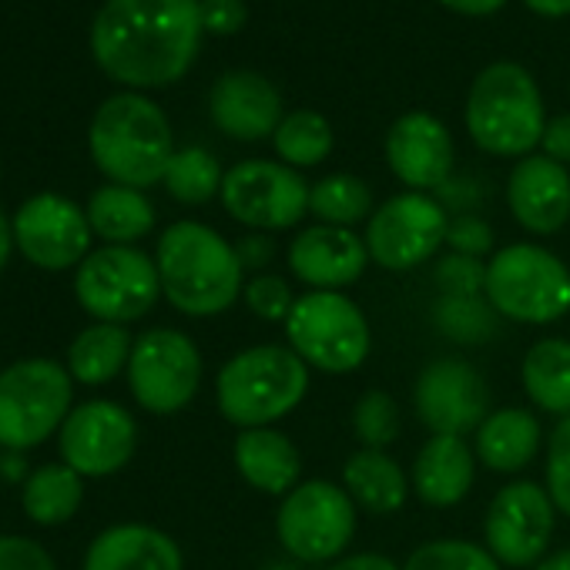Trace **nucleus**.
Returning a JSON list of instances; mask_svg holds the SVG:
<instances>
[{
	"label": "nucleus",
	"instance_id": "1",
	"mask_svg": "<svg viewBox=\"0 0 570 570\" xmlns=\"http://www.w3.org/2000/svg\"><path fill=\"white\" fill-rule=\"evenodd\" d=\"M198 38V0H108L91 28V51L115 81L161 88L191 68Z\"/></svg>",
	"mask_w": 570,
	"mask_h": 570
},
{
	"label": "nucleus",
	"instance_id": "2",
	"mask_svg": "<svg viewBox=\"0 0 570 570\" xmlns=\"http://www.w3.org/2000/svg\"><path fill=\"white\" fill-rule=\"evenodd\" d=\"M161 296L185 316L208 320L242 299L245 272L235 245L202 222H175L155 252Z\"/></svg>",
	"mask_w": 570,
	"mask_h": 570
},
{
	"label": "nucleus",
	"instance_id": "3",
	"mask_svg": "<svg viewBox=\"0 0 570 570\" xmlns=\"http://www.w3.org/2000/svg\"><path fill=\"white\" fill-rule=\"evenodd\" d=\"M309 393V366L278 343L235 353L215 380L218 413L238 430L272 426Z\"/></svg>",
	"mask_w": 570,
	"mask_h": 570
},
{
	"label": "nucleus",
	"instance_id": "4",
	"mask_svg": "<svg viewBox=\"0 0 570 570\" xmlns=\"http://www.w3.org/2000/svg\"><path fill=\"white\" fill-rule=\"evenodd\" d=\"M95 165L128 188H148L165 181L168 161L175 155L171 128L165 111L141 95L108 98L88 131Z\"/></svg>",
	"mask_w": 570,
	"mask_h": 570
},
{
	"label": "nucleus",
	"instance_id": "5",
	"mask_svg": "<svg viewBox=\"0 0 570 570\" xmlns=\"http://www.w3.org/2000/svg\"><path fill=\"white\" fill-rule=\"evenodd\" d=\"M466 128L476 148L497 158H527L547 128L537 81L513 61L483 68L466 98Z\"/></svg>",
	"mask_w": 570,
	"mask_h": 570
},
{
	"label": "nucleus",
	"instance_id": "6",
	"mask_svg": "<svg viewBox=\"0 0 570 570\" xmlns=\"http://www.w3.org/2000/svg\"><path fill=\"white\" fill-rule=\"evenodd\" d=\"M487 303L500 320L547 326L570 313V268L533 242H513L487 262Z\"/></svg>",
	"mask_w": 570,
	"mask_h": 570
},
{
	"label": "nucleus",
	"instance_id": "7",
	"mask_svg": "<svg viewBox=\"0 0 570 570\" xmlns=\"http://www.w3.org/2000/svg\"><path fill=\"white\" fill-rule=\"evenodd\" d=\"M285 340L309 370H323L330 376L360 370L373 346L370 320L343 293L299 296L285 320Z\"/></svg>",
	"mask_w": 570,
	"mask_h": 570
},
{
	"label": "nucleus",
	"instance_id": "8",
	"mask_svg": "<svg viewBox=\"0 0 570 570\" xmlns=\"http://www.w3.org/2000/svg\"><path fill=\"white\" fill-rule=\"evenodd\" d=\"M71 380L55 360H21L0 373V446L31 450L58 433L75 403Z\"/></svg>",
	"mask_w": 570,
	"mask_h": 570
},
{
	"label": "nucleus",
	"instance_id": "9",
	"mask_svg": "<svg viewBox=\"0 0 570 570\" xmlns=\"http://www.w3.org/2000/svg\"><path fill=\"white\" fill-rule=\"evenodd\" d=\"M75 296L98 323H135L148 316L161 296L158 265L135 245H105L78 265Z\"/></svg>",
	"mask_w": 570,
	"mask_h": 570
},
{
	"label": "nucleus",
	"instance_id": "10",
	"mask_svg": "<svg viewBox=\"0 0 570 570\" xmlns=\"http://www.w3.org/2000/svg\"><path fill=\"white\" fill-rule=\"evenodd\" d=\"M275 533L293 560L333 563L356 533V503L340 483L306 480L282 497Z\"/></svg>",
	"mask_w": 570,
	"mask_h": 570
},
{
	"label": "nucleus",
	"instance_id": "11",
	"mask_svg": "<svg viewBox=\"0 0 570 570\" xmlns=\"http://www.w3.org/2000/svg\"><path fill=\"white\" fill-rule=\"evenodd\" d=\"M128 386L141 410L155 416L181 413L202 386V353L178 330H148L135 340Z\"/></svg>",
	"mask_w": 570,
	"mask_h": 570
},
{
	"label": "nucleus",
	"instance_id": "12",
	"mask_svg": "<svg viewBox=\"0 0 570 570\" xmlns=\"http://www.w3.org/2000/svg\"><path fill=\"white\" fill-rule=\"evenodd\" d=\"M225 212L255 232H285L309 212V185L289 165L248 158L222 178Z\"/></svg>",
	"mask_w": 570,
	"mask_h": 570
},
{
	"label": "nucleus",
	"instance_id": "13",
	"mask_svg": "<svg viewBox=\"0 0 570 570\" xmlns=\"http://www.w3.org/2000/svg\"><path fill=\"white\" fill-rule=\"evenodd\" d=\"M450 215L426 191H403L383 202L366 222L370 262L390 272H410L446 245Z\"/></svg>",
	"mask_w": 570,
	"mask_h": 570
},
{
	"label": "nucleus",
	"instance_id": "14",
	"mask_svg": "<svg viewBox=\"0 0 570 570\" xmlns=\"http://www.w3.org/2000/svg\"><path fill=\"white\" fill-rule=\"evenodd\" d=\"M553 523L557 507L547 487L533 480H513L490 500L483 517V540L503 567H533L543 560Z\"/></svg>",
	"mask_w": 570,
	"mask_h": 570
},
{
	"label": "nucleus",
	"instance_id": "15",
	"mask_svg": "<svg viewBox=\"0 0 570 570\" xmlns=\"http://www.w3.org/2000/svg\"><path fill=\"white\" fill-rule=\"evenodd\" d=\"M61 460L81 476H111L135 456L138 426L135 416L111 403L91 400L68 413L65 426L58 430Z\"/></svg>",
	"mask_w": 570,
	"mask_h": 570
},
{
	"label": "nucleus",
	"instance_id": "16",
	"mask_svg": "<svg viewBox=\"0 0 570 570\" xmlns=\"http://www.w3.org/2000/svg\"><path fill=\"white\" fill-rule=\"evenodd\" d=\"M91 235L95 232L88 212L55 191L28 198L14 215V242L21 255L45 272H65L71 265H81L91 255Z\"/></svg>",
	"mask_w": 570,
	"mask_h": 570
},
{
	"label": "nucleus",
	"instance_id": "17",
	"mask_svg": "<svg viewBox=\"0 0 570 570\" xmlns=\"http://www.w3.org/2000/svg\"><path fill=\"white\" fill-rule=\"evenodd\" d=\"M413 406L420 423L433 436H463L476 433L480 423L490 416V393L483 376L456 356L433 360L413 390Z\"/></svg>",
	"mask_w": 570,
	"mask_h": 570
},
{
	"label": "nucleus",
	"instance_id": "18",
	"mask_svg": "<svg viewBox=\"0 0 570 570\" xmlns=\"http://www.w3.org/2000/svg\"><path fill=\"white\" fill-rule=\"evenodd\" d=\"M289 272L306 282L313 293H343L360 282L370 265L366 238L340 225H309L289 242Z\"/></svg>",
	"mask_w": 570,
	"mask_h": 570
},
{
	"label": "nucleus",
	"instance_id": "19",
	"mask_svg": "<svg viewBox=\"0 0 570 570\" xmlns=\"http://www.w3.org/2000/svg\"><path fill=\"white\" fill-rule=\"evenodd\" d=\"M453 138L446 125L426 111L396 118L386 135V161L393 175L413 191L443 188L453 175Z\"/></svg>",
	"mask_w": 570,
	"mask_h": 570
},
{
	"label": "nucleus",
	"instance_id": "20",
	"mask_svg": "<svg viewBox=\"0 0 570 570\" xmlns=\"http://www.w3.org/2000/svg\"><path fill=\"white\" fill-rule=\"evenodd\" d=\"M212 121L222 135L235 141L272 138L282 125V98L275 85L255 71H228L215 81L208 98Z\"/></svg>",
	"mask_w": 570,
	"mask_h": 570
},
{
	"label": "nucleus",
	"instance_id": "21",
	"mask_svg": "<svg viewBox=\"0 0 570 570\" xmlns=\"http://www.w3.org/2000/svg\"><path fill=\"white\" fill-rule=\"evenodd\" d=\"M507 202L527 232L553 235L570 218V175L547 155H527L510 171Z\"/></svg>",
	"mask_w": 570,
	"mask_h": 570
},
{
	"label": "nucleus",
	"instance_id": "22",
	"mask_svg": "<svg viewBox=\"0 0 570 570\" xmlns=\"http://www.w3.org/2000/svg\"><path fill=\"white\" fill-rule=\"evenodd\" d=\"M232 460H235L238 476L252 490L268 493V497L293 493L299 487V476H303L299 446L289 436H285V433L272 430V426L242 430L235 436Z\"/></svg>",
	"mask_w": 570,
	"mask_h": 570
},
{
	"label": "nucleus",
	"instance_id": "23",
	"mask_svg": "<svg viewBox=\"0 0 570 570\" xmlns=\"http://www.w3.org/2000/svg\"><path fill=\"white\" fill-rule=\"evenodd\" d=\"M178 543L148 523H118L101 530L88 553L85 570H181Z\"/></svg>",
	"mask_w": 570,
	"mask_h": 570
},
{
	"label": "nucleus",
	"instance_id": "24",
	"mask_svg": "<svg viewBox=\"0 0 570 570\" xmlns=\"http://www.w3.org/2000/svg\"><path fill=\"white\" fill-rule=\"evenodd\" d=\"M476 480V456L463 436H430L413 460V490L426 507H456Z\"/></svg>",
	"mask_w": 570,
	"mask_h": 570
},
{
	"label": "nucleus",
	"instance_id": "25",
	"mask_svg": "<svg viewBox=\"0 0 570 570\" xmlns=\"http://www.w3.org/2000/svg\"><path fill=\"white\" fill-rule=\"evenodd\" d=\"M473 436L476 460L493 473H520L540 453V420L520 406L493 410Z\"/></svg>",
	"mask_w": 570,
	"mask_h": 570
},
{
	"label": "nucleus",
	"instance_id": "26",
	"mask_svg": "<svg viewBox=\"0 0 570 570\" xmlns=\"http://www.w3.org/2000/svg\"><path fill=\"white\" fill-rule=\"evenodd\" d=\"M343 487L366 513L390 517L406 503L413 483L386 450H360L343 466Z\"/></svg>",
	"mask_w": 570,
	"mask_h": 570
},
{
	"label": "nucleus",
	"instance_id": "27",
	"mask_svg": "<svg viewBox=\"0 0 570 570\" xmlns=\"http://www.w3.org/2000/svg\"><path fill=\"white\" fill-rule=\"evenodd\" d=\"M91 232L111 245H131L155 228V205L128 185H105L88 202Z\"/></svg>",
	"mask_w": 570,
	"mask_h": 570
},
{
	"label": "nucleus",
	"instance_id": "28",
	"mask_svg": "<svg viewBox=\"0 0 570 570\" xmlns=\"http://www.w3.org/2000/svg\"><path fill=\"white\" fill-rule=\"evenodd\" d=\"M523 390L533 406L553 416H570V340L550 336L527 350L523 356Z\"/></svg>",
	"mask_w": 570,
	"mask_h": 570
},
{
	"label": "nucleus",
	"instance_id": "29",
	"mask_svg": "<svg viewBox=\"0 0 570 570\" xmlns=\"http://www.w3.org/2000/svg\"><path fill=\"white\" fill-rule=\"evenodd\" d=\"M135 340L128 336L125 326L115 323H95L68 350V373L85 383V386H105L111 383L121 370H128Z\"/></svg>",
	"mask_w": 570,
	"mask_h": 570
},
{
	"label": "nucleus",
	"instance_id": "30",
	"mask_svg": "<svg viewBox=\"0 0 570 570\" xmlns=\"http://www.w3.org/2000/svg\"><path fill=\"white\" fill-rule=\"evenodd\" d=\"M85 500V483L81 473H75L68 463H48L38 466L21 490V507L35 523L58 527L78 513Z\"/></svg>",
	"mask_w": 570,
	"mask_h": 570
},
{
	"label": "nucleus",
	"instance_id": "31",
	"mask_svg": "<svg viewBox=\"0 0 570 570\" xmlns=\"http://www.w3.org/2000/svg\"><path fill=\"white\" fill-rule=\"evenodd\" d=\"M272 141H275L278 158L289 168H296V171L299 168H316L333 151V128L320 111L303 108V111H293V115L282 118Z\"/></svg>",
	"mask_w": 570,
	"mask_h": 570
},
{
	"label": "nucleus",
	"instance_id": "32",
	"mask_svg": "<svg viewBox=\"0 0 570 570\" xmlns=\"http://www.w3.org/2000/svg\"><path fill=\"white\" fill-rule=\"evenodd\" d=\"M309 212L323 225L353 228L356 222L373 218V188L356 175H330L309 188Z\"/></svg>",
	"mask_w": 570,
	"mask_h": 570
},
{
	"label": "nucleus",
	"instance_id": "33",
	"mask_svg": "<svg viewBox=\"0 0 570 570\" xmlns=\"http://www.w3.org/2000/svg\"><path fill=\"white\" fill-rule=\"evenodd\" d=\"M433 323L450 343L480 346L500 333V313L487 296H440L433 306Z\"/></svg>",
	"mask_w": 570,
	"mask_h": 570
},
{
	"label": "nucleus",
	"instance_id": "34",
	"mask_svg": "<svg viewBox=\"0 0 570 570\" xmlns=\"http://www.w3.org/2000/svg\"><path fill=\"white\" fill-rule=\"evenodd\" d=\"M222 168L218 158L205 148H181L171 155L165 171V188L181 205H205L222 191Z\"/></svg>",
	"mask_w": 570,
	"mask_h": 570
},
{
	"label": "nucleus",
	"instance_id": "35",
	"mask_svg": "<svg viewBox=\"0 0 570 570\" xmlns=\"http://www.w3.org/2000/svg\"><path fill=\"white\" fill-rule=\"evenodd\" d=\"M403 570H503V563L473 540L443 537V540L420 543L406 557Z\"/></svg>",
	"mask_w": 570,
	"mask_h": 570
},
{
	"label": "nucleus",
	"instance_id": "36",
	"mask_svg": "<svg viewBox=\"0 0 570 570\" xmlns=\"http://www.w3.org/2000/svg\"><path fill=\"white\" fill-rule=\"evenodd\" d=\"M400 426H403V413L400 403L383 393V390H370L356 400L353 406V433L363 443V450H386L400 440Z\"/></svg>",
	"mask_w": 570,
	"mask_h": 570
},
{
	"label": "nucleus",
	"instance_id": "37",
	"mask_svg": "<svg viewBox=\"0 0 570 570\" xmlns=\"http://www.w3.org/2000/svg\"><path fill=\"white\" fill-rule=\"evenodd\" d=\"M242 296H245V306H248L258 320H265V323H282V326H285V320H289V313H293V306H296V299H299V296L293 293L289 278H282V275H275V272L252 275V278L245 282Z\"/></svg>",
	"mask_w": 570,
	"mask_h": 570
},
{
	"label": "nucleus",
	"instance_id": "38",
	"mask_svg": "<svg viewBox=\"0 0 570 570\" xmlns=\"http://www.w3.org/2000/svg\"><path fill=\"white\" fill-rule=\"evenodd\" d=\"M543 487H547L557 513L570 517V416H563L550 433Z\"/></svg>",
	"mask_w": 570,
	"mask_h": 570
},
{
	"label": "nucleus",
	"instance_id": "39",
	"mask_svg": "<svg viewBox=\"0 0 570 570\" xmlns=\"http://www.w3.org/2000/svg\"><path fill=\"white\" fill-rule=\"evenodd\" d=\"M436 285L443 296H483L487 293V262L450 252L436 262Z\"/></svg>",
	"mask_w": 570,
	"mask_h": 570
},
{
	"label": "nucleus",
	"instance_id": "40",
	"mask_svg": "<svg viewBox=\"0 0 570 570\" xmlns=\"http://www.w3.org/2000/svg\"><path fill=\"white\" fill-rule=\"evenodd\" d=\"M446 245H450V252H456V255L483 258V255L493 252V228H490L480 215H456V218H450Z\"/></svg>",
	"mask_w": 570,
	"mask_h": 570
},
{
	"label": "nucleus",
	"instance_id": "41",
	"mask_svg": "<svg viewBox=\"0 0 570 570\" xmlns=\"http://www.w3.org/2000/svg\"><path fill=\"white\" fill-rule=\"evenodd\" d=\"M0 570H55V560L31 537L0 533Z\"/></svg>",
	"mask_w": 570,
	"mask_h": 570
},
{
	"label": "nucleus",
	"instance_id": "42",
	"mask_svg": "<svg viewBox=\"0 0 570 570\" xmlns=\"http://www.w3.org/2000/svg\"><path fill=\"white\" fill-rule=\"evenodd\" d=\"M245 18L248 11L242 0H205L202 4V28L212 35H235Z\"/></svg>",
	"mask_w": 570,
	"mask_h": 570
},
{
	"label": "nucleus",
	"instance_id": "43",
	"mask_svg": "<svg viewBox=\"0 0 570 570\" xmlns=\"http://www.w3.org/2000/svg\"><path fill=\"white\" fill-rule=\"evenodd\" d=\"M235 255L242 262V272L262 275L275 262V242L268 238V232H252L235 242Z\"/></svg>",
	"mask_w": 570,
	"mask_h": 570
},
{
	"label": "nucleus",
	"instance_id": "44",
	"mask_svg": "<svg viewBox=\"0 0 570 570\" xmlns=\"http://www.w3.org/2000/svg\"><path fill=\"white\" fill-rule=\"evenodd\" d=\"M540 145H543L547 158H553L557 165L567 168L570 165V115H557L553 121H547Z\"/></svg>",
	"mask_w": 570,
	"mask_h": 570
},
{
	"label": "nucleus",
	"instance_id": "45",
	"mask_svg": "<svg viewBox=\"0 0 570 570\" xmlns=\"http://www.w3.org/2000/svg\"><path fill=\"white\" fill-rule=\"evenodd\" d=\"M326 570H403V567L396 560L383 557V553H353V557L333 560Z\"/></svg>",
	"mask_w": 570,
	"mask_h": 570
},
{
	"label": "nucleus",
	"instance_id": "46",
	"mask_svg": "<svg viewBox=\"0 0 570 570\" xmlns=\"http://www.w3.org/2000/svg\"><path fill=\"white\" fill-rule=\"evenodd\" d=\"M443 4L456 14H466V18H487V14L500 11L507 0H443Z\"/></svg>",
	"mask_w": 570,
	"mask_h": 570
},
{
	"label": "nucleus",
	"instance_id": "47",
	"mask_svg": "<svg viewBox=\"0 0 570 570\" xmlns=\"http://www.w3.org/2000/svg\"><path fill=\"white\" fill-rule=\"evenodd\" d=\"M530 11H537L540 18H567L570 14V0H523Z\"/></svg>",
	"mask_w": 570,
	"mask_h": 570
},
{
	"label": "nucleus",
	"instance_id": "48",
	"mask_svg": "<svg viewBox=\"0 0 570 570\" xmlns=\"http://www.w3.org/2000/svg\"><path fill=\"white\" fill-rule=\"evenodd\" d=\"M11 248H14V222L0 212V272H4V265L11 258Z\"/></svg>",
	"mask_w": 570,
	"mask_h": 570
},
{
	"label": "nucleus",
	"instance_id": "49",
	"mask_svg": "<svg viewBox=\"0 0 570 570\" xmlns=\"http://www.w3.org/2000/svg\"><path fill=\"white\" fill-rule=\"evenodd\" d=\"M537 570H570V547H563V550L543 557V560L537 563Z\"/></svg>",
	"mask_w": 570,
	"mask_h": 570
}]
</instances>
